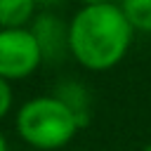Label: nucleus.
Listing matches in <instances>:
<instances>
[{"label": "nucleus", "mask_w": 151, "mask_h": 151, "mask_svg": "<svg viewBox=\"0 0 151 151\" xmlns=\"http://www.w3.org/2000/svg\"><path fill=\"white\" fill-rule=\"evenodd\" d=\"M134 31L120 5H85L68 21V54L87 71L116 68L132 47Z\"/></svg>", "instance_id": "f257e3e1"}, {"label": "nucleus", "mask_w": 151, "mask_h": 151, "mask_svg": "<svg viewBox=\"0 0 151 151\" xmlns=\"http://www.w3.org/2000/svg\"><path fill=\"white\" fill-rule=\"evenodd\" d=\"M14 127L21 142L38 151H57L71 144L80 123L76 113L54 94H38L26 99L14 116Z\"/></svg>", "instance_id": "f03ea898"}, {"label": "nucleus", "mask_w": 151, "mask_h": 151, "mask_svg": "<svg viewBox=\"0 0 151 151\" xmlns=\"http://www.w3.org/2000/svg\"><path fill=\"white\" fill-rule=\"evenodd\" d=\"M42 64V52L31 28H0V78L7 83L33 76Z\"/></svg>", "instance_id": "7ed1b4c3"}, {"label": "nucleus", "mask_w": 151, "mask_h": 151, "mask_svg": "<svg viewBox=\"0 0 151 151\" xmlns=\"http://www.w3.org/2000/svg\"><path fill=\"white\" fill-rule=\"evenodd\" d=\"M28 28L42 52V61L59 64L66 57H71L68 54V24L59 14H54L52 9H42L40 14H35Z\"/></svg>", "instance_id": "20e7f679"}, {"label": "nucleus", "mask_w": 151, "mask_h": 151, "mask_svg": "<svg viewBox=\"0 0 151 151\" xmlns=\"http://www.w3.org/2000/svg\"><path fill=\"white\" fill-rule=\"evenodd\" d=\"M54 97L61 99L78 118L80 127H85L90 123V113H92V99H90V92L83 83L78 80H64L59 83V87L54 90Z\"/></svg>", "instance_id": "39448f33"}, {"label": "nucleus", "mask_w": 151, "mask_h": 151, "mask_svg": "<svg viewBox=\"0 0 151 151\" xmlns=\"http://www.w3.org/2000/svg\"><path fill=\"white\" fill-rule=\"evenodd\" d=\"M35 14L33 0H0V28H28Z\"/></svg>", "instance_id": "423d86ee"}, {"label": "nucleus", "mask_w": 151, "mask_h": 151, "mask_svg": "<svg viewBox=\"0 0 151 151\" xmlns=\"http://www.w3.org/2000/svg\"><path fill=\"white\" fill-rule=\"evenodd\" d=\"M120 9L134 33H151V0H120Z\"/></svg>", "instance_id": "0eeeda50"}, {"label": "nucleus", "mask_w": 151, "mask_h": 151, "mask_svg": "<svg viewBox=\"0 0 151 151\" xmlns=\"http://www.w3.org/2000/svg\"><path fill=\"white\" fill-rule=\"evenodd\" d=\"M12 101H14V92H12V85L7 80L0 78V120L9 113L12 109Z\"/></svg>", "instance_id": "6e6552de"}, {"label": "nucleus", "mask_w": 151, "mask_h": 151, "mask_svg": "<svg viewBox=\"0 0 151 151\" xmlns=\"http://www.w3.org/2000/svg\"><path fill=\"white\" fill-rule=\"evenodd\" d=\"M38 7H45V9H52V7H57V5H61L64 0H33Z\"/></svg>", "instance_id": "1a4fd4ad"}, {"label": "nucleus", "mask_w": 151, "mask_h": 151, "mask_svg": "<svg viewBox=\"0 0 151 151\" xmlns=\"http://www.w3.org/2000/svg\"><path fill=\"white\" fill-rule=\"evenodd\" d=\"M76 2H80V7H85V5H104V2H113V0H76Z\"/></svg>", "instance_id": "9d476101"}, {"label": "nucleus", "mask_w": 151, "mask_h": 151, "mask_svg": "<svg viewBox=\"0 0 151 151\" xmlns=\"http://www.w3.org/2000/svg\"><path fill=\"white\" fill-rule=\"evenodd\" d=\"M0 151H9V146H7V139H5V134L0 132Z\"/></svg>", "instance_id": "9b49d317"}, {"label": "nucleus", "mask_w": 151, "mask_h": 151, "mask_svg": "<svg viewBox=\"0 0 151 151\" xmlns=\"http://www.w3.org/2000/svg\"><path fill=\"white\" fill-rule=\"evenodd\" d=\"M142 151H151V142H149V144H146V146H144Z\"/></svg>", "instance_id": "f8f14e48"}]
</instances>
